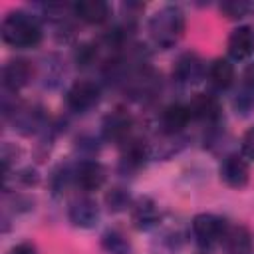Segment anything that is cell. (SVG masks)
Returning <instances> with one entry per match:
<instances>
[{"instance_id":"obj_6","label":"cell","mask_w":254,"mask_h":254,"mask_svg":"<svg viewBox=\"0 0 254 254\" xmlns=\"http://www.w3.org/2000/svg\"><path fill=\"white\" fill-rule=\"evenodd\" d=\"M228 56L232 60H246L254 54V28L252 26H238L228 36L226 44Z\"/></svg>"},{"instance_id":"obj_12","label":"cell","mask_w":254,"mask_h":254,"mask_svg":"<svg viewBox=\"0 0 254 254\" xmlns=\"http://www.w3.org/2000/svg\"><path fill=\"white\" fill-rule=\"evenodd\" d=\"M32 75V67L26 60H10L2 69V83L10 91L22 89Z\"/></svg>"},{"instance_id":"obj_2","label":"cell","mask_w":254,"mask_h":254,"mask_svg":"<svg viewBox=\"0 0 254 254\" xmlns=\"http://www.w3.org/2000/svg\"><path fill=\"white\" fill-rule=\"evenodd\" d=\"M149 32L157 46H175L185 32V14L179 6H163L149 20Z\"/></svg>"},{"instance_id":"obj_7","label":"cell","mask_w":254,"mask_h":254,"mask_svg":"<svg viewBox=\"0 0 254 254\" xmlns=\"http://www.w3.org/2000/svg\"><path fill=\"white\" fill-rule=\"evenodd\" d=\"M202 73H204L202 60L194 52L181 54L175 62V67H173V75L181 83H194L202 77Z\"/></svg>"},{"instance_id":"obj_24","label":"cell","mask_w":254,"mask_h":254,"mask_svg":"<svg viewBox=\"0 0 254 254\" xmlns=\"http://www.w3.org/2000/svg\"><path fill=\"white\" fill-rule=\"evenodd\" d=\"M244 83H246V87L254 93V62L248 64L246 69H244Z\"/></svg>"},{"instance_id":"obj_13","label":"cell","mask_w":254,"mask_h":254,"mask_svg":"<svg viewBox=\"0 0 254 254\" xmlns=\"http://www.w3.org/2000/svg\"><path fill=\"white\" fill-rule=\"evenodd\" d=\"M73 14L87 24H101L109 16V6L103 0H79L71 4Z\"/></svg>"},{"instance_id":"obj_1","label":"cell","mask_w":254,"mask_h":254,"mask_svg":"<svg viewBox=\"0 0 254 254\" xmlns=\"http://www.w3.org/2000/svg\"><path fill=\"white\" fill-rule=\"evenodd\" d=\"M0 32H2V40L8 46L20 48V50L34 48L42 40V26H40V22L32 14H28L24 10L10 12L2 20Z\"/></svg>"},{"instance_id":"obj_10","label":"cell","mask_w":254,"mask_h":254,"mask_svg":"<svg viewBox=\"0 0 254 254\" xmlns=\"http://www.w3.org/2000/svg\"><path fill=\"white\" fill-rule=\"evenodd\" d=\"M189 113L190 119H200V121H216L220 117V103L214 95L208 93H196L189 103Z\"/></svg>"},{"instance_id":"obj_8","label":"cell","mask_w":254,"mask_h":254,"mask_svg":"<svg viewBox=\"0 0 254 254\" xmlns=\"http://www.w3.org/2000/svg\"><path fill=\"white\" fill-rule=\"evenodd\" d=\"M69 220L79 228H91L99 220V206L89 196H79L69 204Z\"/></svg>"},{"instance_id":"obj_18","label":"cell","mask_w":254,"mask_h":254,"mask_svg":"<svg viewBox=\"0 0 254 254\" xmlns=\"http://www.w3.org/2000/svg\"><path fill=\"white\" fill-rule=\"evenodd\" d=\"M101 248L107 254H129L131 252V242H129V238L123 232L107 230L101 236Z\"/></svg>"},{"instance_id":"obj_3","label":"cell","mask_w":254,"mask_h":254,"mask_svg":"<svg viewBox=\"0 0 254 254\" xmlns=\"http://www.w3.org/2000/svg\"><path fill=\"white\" fill-rule=\"evenodd\" d=\"M192 232L196 242L202 248H214L216 244H220L228 232V224L224 218L216 216V214H196L192 220Z\"/></svg>"},{"instance_id":"obj_4","label":"cell","mask_w":254,"mask_h":254,"mask_svg":"<svg viewBox=\"0 0 254 254\" xmlns=\"http://www.w3.org/2000/svg\"><path fill=\"white\" fill-rule=\"evenodd\" d=\"M65 101H67L69 109H73V111H77V113L89 111L91 107H95V105L99 103V87H97L93 81H87V79L75 81V83L67 89Z\"/></svg>"},{"instance_id":"obj_5","label":"cell","mask_w":254,"mask_h":254,"mask_svg":"<svg viewBox=\"0 0 254 254\" xmlns=\"http://www.w3.org/2000/svg\"><path fill=\"white\" fill-rule=\"evenodd\" d=\"M218 173H220V179L232 189H242L250 179V167L246 157L242 155H226L220 163Z\"/></svg>"},{"instance_id":"obj_15","label":"cell","mask_w":254,"mask_h":254,"mask_svg":"<svg viewBox=\"0 0 254 254\" xmlns=\"http://www.w3.org/2000/svg\"><path fill=\"white\" fill-rule=\"evenodd\" d=\"M226 254H252V236L246 226H232L224 236Z\"/></svg>"},{"instance_id":"obj_23","label":"cell","mask_w":254,"mask_h":254,"mask_svg":"<svg viewBox=\"0 0 254 254\" xmlns=\"http://www.w3.org/2000/svg\"><path fill=\"white\" fill-rule=\"evenodd\" d=\"M10 254H36V246L32 242H20L10 250Z\"/></svg>"},{"instance_id":"obj_20","label":"cell","mask_w":254,"mask_h":254,"mask_svg":"<svg viewBox=\"0 0 254 254\" xmlns=\"http://www.w3.org/2000/svg\"><path fill=\"white\" fill-rule=\"evenodd\" d=\"M250 10V4L246 2H240V0H228V2H222L220 4V12L226 16V18H242L246 12Z\"/></svg>"},{"instance_id":"obj_17","label":"cell","mask_w":254,"mask_h":254,"mask_svg":"<svg viewBox=\"0 0 254 254\" xmlns=\"http://www.w3.org/2000/svg\"><path fill=\"white\" fill-rule=\"evenodd\" d=\"M159 220V210L155 206V202L151 198H141L135 206H133V222L137 228H151L155 226Z\"/></svg>"},{"instance_id":"obj_19","label":"cell","mask_w":254,"mask_h":254,"mask_svg":"<svg viewBox=\"0 0 254 254\" xmlns=\"http://www.w3.org/2000/svg\"><path fill=\"white\" fill-rule=\"evenodd\" d=\"M145 159H147V149H145L139 141H133V143L125 149V153H123V163H125L127 167H131V169L141 167V165L145 163Z\"/></svg>"},{"instance_id":"obj_16","label":"cell","mask_w":254,"mask_h":254,"mask_svg":"<svg viewBox=\"0 0 254 254\" xmlns=\"http://www.w3.org/2000/svg\"><path fill=\"white\" fill-rule=\"evenodd\" d=\"M208 79L216 89H226L234 81V65L226 58H216L208 65Z\"/></svg>"},{"instance_id":"obj_11","label":"cell","mask_w":254,"mask_h":254,"mask_svg":"<svg viewBox=\"0 0 254 254\" xmlns=\"http://www.w3.org/2000/svg\"><path fill=\"white\" fill-rule=\"evenodd\" d=\"M73 179L83 190H95L105 181V169L97 161H81L73 171Z\"/></svg>"},{"instance_id":"obj_22","label":"cell","mask_w":254,"mask_h":254,"mask_svg":"<svg viewBox=\"0 0 254 254\" xmlns=\"http://www.w3.org/2000/svg\"><path fill=\"white\" fill-rule=\"evenodd\" d=\"M240 149H242V157H246V159H252V161H254V127H250V129L242 135Z\"/></svg>"},{"instance_id":"obj_9","label":"cell","mask_w":254,"mask_h":254,"mask_svg":"<svg viewBox=\"0 0 254 254\" xmlns=\"http://www.w3.org/2000/svg\"><path fill=\"white\" fill-rule=\"evenodd\" d=\"M131 123H133V119L123 107L113 109L103 119V135H105V139H109V141H125L129 131H131Z\"/></svg>"},{"instance_id":"obj_14","label":"cell","mask_w":254,"mask_h":254,"mask_svg":"<svg viewBox=\"0 0 254 254\" xmlns=\"http://www.w3.org/2000/svg\"><path fill=\"white\" fill-rule=\"evenodd\" d=\"M190 119L189 107L183 103H173L163 109L161 113V129L165 133H179Z\"/></svg>"},{"instance_id":"obj_21","label":"cell","mask_w":254,"mask_h":254,"mask_svg":"<svg viewBox=\"0 0 254 254\" xmlns=\"http://www.w3.org/2000/svg\"><path fill=\"white\" fill-rule=\"evenodd\" d=\"M105 202L109 204L111 210H123L129 206V192L123 190V189H113L107 196H105Z\"/></svg>"}]
</instances>
